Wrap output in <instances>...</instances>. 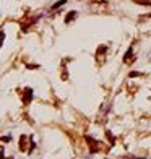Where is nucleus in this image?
Segmentation results:
<instances>
[{
    "label": "nucleus",
    "instance_id": "1",
    "mask_svg": "<svg viewBox=\"0 0 151 159\" xmlns=\"http://www.w3.org/2000/svg\"><path fill=\"white\" fill-rule=\"evenodd\" d=\"M86 145L89 146V153H91V154H94V153L99 149V145H97V141L93 140L91 136H86Z\"/></svg>",
    "mask_w": 151,
    "mask_h": 159
},
{
    "label": "nucleus",
    "instance_id": "2",
    "mask_svg": "<svg viewBox=\"0 0 151 159\" xmlns=\"http://www.w3.org/2000/svg\"><path fill=\"white\" fill-rule=\"evenodd\" d=\"M31 98H33V89L31 88H26L25 89V96H23V102H25V104H30Z\"/></svg>",
    "mask_w": 151,
    "mask_h": 159
},
{
    "label": "nucleus",
    "instance_id": "3",
    "mask_svg": "<svg viewBox=\"0 0 151 159\" xmlns=\"http://www.w3.org/2000/svg\"><path fill=\"white\" fill-rule=\"evenodd\" d=\"M133 60H135V55H133V52H132V49H130L129 52H127V55L124 57V62H125V64H132Z\"/></svg>",
    "mask_w": 151,
    "mask_h": 159
},
{
    "label": "nucleus",
    "instance_id": "4",
    "mask_svg": "<svg viewBox=\"0 0 151 159\" xmlns=\"http://www.w3.org/2000/svg\"><path fill=\"white\" fill-rule=\"evenodd\" d=\"M77 18V11H68L67 16H65V23H70L72 20Z\"/></svg>",
    "mask_w": 151,
    "mask_h": 159
},
{
    "label": "nucleus",
    "instance_id": "5",
    "mask_svg": "<svg viewBox=\"0 0 151 159\" xmlns=\"http://www.w3.org/2000/svg\"><path fill=\"white\" fill-rule=\"evenodd\" d=\"M20 149H21V151H26V136H25V135L20 138Z\"/></svg>",
    "mask_w": 151,
    "mask_h": 159
},
{
    "label": "nucleus",
    "instance_id": "6",
    "mask_svg": "<svg viewBox=\"0 0 151 159\" xmlns=\"http://www.w3.org/2000/svg\"><path fill=\"white\" fill-rule=\"evenodd\" d=\"M135 3H138V5H146V7H149L151 5V0H133Z\"/></svg>",
    "mask_w": 151,
    "mask_h": 159
},
{
    "label": "nucleus",
    "instance_id": "7",
    "mask_svg": "<svg viewBox=\"0 0 151 159\" xmlns=\"http://www.w3.org/2000/svg\"><path fill=\"white\" fill-rule=\"evenodd\" d=\"M106 138L109 140V141H111V143L114 145V141H115V138H114V135L111 133V132H109V130H106Z\"/></svg>",
    "mask_w": 151,
    "mask_h": 159
},
{
    "label": "nucleus",
    "instance_id": "8",
    "mask_svg": "<svg viewBox=\"0 0 151 159\" xmlns=\"http://www.w3.org/2000/svg\"><path fill=\"white\" fill-rule=\"evenodd\" d=\"M63 3H65V0H60V2H57V3H55L54 7H52V8H59L60 5H63Z\"/></svg>",
    "mask_w": 151,
    "mask_h": 159
},
{
    "label": "nucleus",
    "instance_id": "9",
    "mask_svg": "<svg viewBox=\"0 0 151 159\" xmlns=\"http://www.w3.org/2000/svg\"><path fill=\"white\" fill-rule=\"evenodd\" d=\"M141 73H137V72H133V73H130V76H140Z\"/></svg>",
    "mask_w": 151,
    "mask_h": 159
},
{
    "label": "nucleus",
    "instance_id": "10",
    "mask_svg": "<svg viewBox=\"0 0 151 159\" xmlns=\"http://www.w3.org/2000/svg\"><path fill=\"white\" fill-rule=\"evenodd\" d=\"M2 141H10V136H2Z\"/></svg>",
    "mask_w": 151,
    "mask_h": 159
}]
</instances>
